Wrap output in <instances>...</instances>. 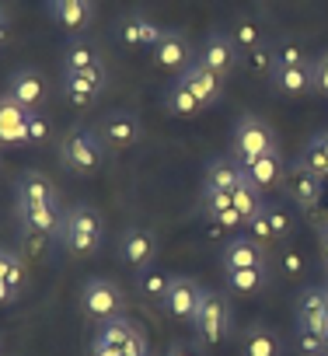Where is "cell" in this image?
Segmentation results:
<instances>
[{
	"instance_id": "8992f818",
	"label": "cell",
	"mask_w": 328,
	"mask_h": 356,
	"mask_svg": "<svg viewBox=\"0 0 328 356\" xmlns=\"http://www.w3.org/2000/svg\"><path fill=\"white\" fill-rule=\"evenodd\" d=\"M81 311L91 321H108V318H119L126 311V297L108 276H91L81 286Z\"/></svg>"
},
{
	"instance_id": "b9f144b4",
	"label": "cell",
	"mask_w": 328,
	"mask_h": 356,
	"mask_svg": "<svg viewBox=\"0 0 328 356\" xmlns=\"http://www.w3.org/2000/svg\"><path fill=\"white\" fill-rule=\"evenodd\" d=\"M297 349H300V356H307V353H325L321 332H311V328H300V325H297Z\"/></svg>"
},
{
	"instance_id": "c3c4849f",
	"label": "cell",
	"mask_w": 328,
	"mask_h": 356,
	"mask_svg": "<svg viewBox=\"0 0 328 356\" xmlns=\"http://www.w3.org/2000/svg\"><path fill=\"white\" fill-rule=\"evenodd\" d=\"M8 39V15H4V8H0V42Z\"/></svg>"
},
{
	"instance_id": "bcb514c9",
	"label": "cell",
	"mask_w": 328,
	"mask_h": 356,
	"mask_svg": "<svg viewBox=\"0 0 328 356\" xmlns=\"http://www.w3.org/2000/svg\"><path fill=\"white\" fill-rule=\"evenodd\" d=\"M318 255H321V266H328V224H321L318 231Z\"/></svg>"
},
{
	"instance_id": "f6af8a7d",
	"label": "cell",
	"mask_w": 328,
	"mask_h": 356,
	"mask_svg": "<svg viewBox=\"0 0 328 356\" xmlns=\"http://www.w3.org/2000/svg\"><path fill=\"white\" fill-rule=\"evenodd\" d=\"M210 349H203L199 342H172L164 356H206Z\"/></svg>"
},
{
	"instance_id": "ee69618b",
	"label": "cell",
	"mask_w": 328,
	"mask_h": 356,
	"mask_svg": "<svg viewBox=\"0 0 328 356\" xmlns=\"http://www.w3.org/2000/svg\"><path fill=\"white\" fill-rule=\"evenodd\" d=\"M245 234H248V238H255V241H262V245H276V241H272V231H269V220H265L262 213H259L255 220H248V224H245Z\"/></svg>"
},
{
	"instance_id": "9c48e42d",
	"label": "cell",
	"mask_w": 328,
	"mask_h": 356,
	"mask_svg": "<svg viewBox=\"0 0 328 356\" xmlns=\"http://www.w3.org/2000/svg\"><path fill=\"white\" fill-rule=\"evenodd\" d=\"M283 193H286V200H290L293 207L311 210V207H318L321 196H325V178H318L314 171H307V168L297 161V164L286 171V178H283Z\"/></svg>"
},
{
	"instance_id": "484cf974",
	"label": "cell",
	"mask_w": 328,
	"mask_h": 356,
	"mask_svg": "<svg viewBox=\"0 0 328 356\" xmlns=\"http://www.w3.org/2000/svg\"><path fill=\"white\" fill-rule=\"evenodd\" d=\"M56 200V186L42 171H22L15 182V203H53Z\"/></svg>"
},
{
	"instance_id": "7bdbcfd3",
	"label": "cell",
	"mask_w": 328,
	"mask_h": 356,
	"mask_svg": "<svg viewBox=\"0 0 328 356\" xmlns=\"http://www.w3.org/2000/svg\"><path fill=\"white\" fill-rule=\"evenodd\" d=\"M279 269H283V276H304V255L293 252V248H283L279 252Z\"/></svg>"
},
{
	"instance_id": "4dcf8cb0",
	"label": "cell",
	"mask_w": 328,
	"mask_h": 356,
	"mask_svg": "<svg viewBox=\"0 0 328 356\" xmlns=\"http://www.w3.org/2000/svg\"><path fill=\"white\" fill-rule=\"evenodd\" d=\"M269 266L262 269H231L227 273V290L231 293H241V297H252V293H262L269 286Z\"/></svg>"
},
{
	"instance_id": "7dc6e473",
	"label": "cell",
	"mask_w": 328,
	"mask_h": 356,
	"mask_svg": "<svg viewBox=\"0 0 328 356\" xmlns=\"http://www.w3.org/2000/svg\"><path fill=\"white\" fill-rule=\"evenodd\" d=\"M18 293H22V290H15L11 283L0 280V304H15V300H18Z\"/></svg>"
},
{
	"instance_id": "d6a6232c",
	"label": "cell",
	"mask_w": 328,
	"mask_h": 356,
	"mask_svg": "<svg viewBox=\"0 0 328 356\" xmlns=\"http://www.w3.org/2000/svg\"><path fill=\"white\" fill-rule=\"evenodd\" d=\"M231 200H234V210L241 213V220H245V224H248V220H255V217L262 213V207H265L262 189H259V186H252L248 178H245V182L231 193Z\"/></svg>"
},
{
	"instance_id": "1f68e13d",
	"label": "cell",
	"mask_w": 328,
	"mask_h": 356,
	"mask_svg": "<svg viewBox=\"0 0 328 356\" xmlns=\"http://www.w3.org/2000/svg\"><path fill=\"white\" fill-rule=\"evenodd\" d=\"M300 164H304L307 171H314L318 178H328V129L314 133V136L304 143V150H300Z\"/></svg>"
},
{
	"instance_id": "f907efd6",
	"label": "cell",
	"mask_w": 328,
	"mask_h": 356,
	"mask_svg": "<svg viewBox=\"0 0 328 356\" xmlns=\"http://www.w3.org/2000/svg\"><path fill=\"white\" fill-rule=\"evenodd\" d=\"M307 356H328V353H307Z\"/></svg>"
},
{
	"instance_id": "5b68a950",
	"label": "cell",
	"mask_w": 328,
	"mask_h": 356,
	"mask_svg": "<svg viewBox=\"0 0 328 356\" xmlns=\"http://www.w3.org/2000/svg\"><path fill=\"white\" fill-rule=\"evenodd\" d=\"M272 147H276V133H272V126H269L265 119H259V115L238 119L234 136H231V157H234L241 168L252 164L255 157H262V154L272 150Z\"/></svg>"
},
{
	"instance_id": "8fae6325",
	"label": "cell",
	"mask_w": 328,
	"mask_h": 356,
	"mask_svg": "<svg viewBox=\"0 0 328 356\" xmlns=\"http://www.w3.org/2000/svg\"><path fill=\"white\" fill-rule=\"evenodd\" d=\"M203 297H206V290L192 276H175V283H172V290H168V297H164L161 307H164V314H172L175 321H192L199 304H203Z\"/></svg>"
},
{
	"instance_id": "836d02e7",
	"label": "cell",
	"mask_w": 328,
	"mask_h": 356,
	"mask_svg": "<svg viewBox=\"0 0 328 356\" xmlns=\"http://www.w3.org/2000/svg\"><path fill=\"white\" fill-rule=\"evenodd\" d=\"M0 280L11 283L15 290H25L28 283V273H25V259L11 248H0Z\"/></svg>"
},
{
	"instance_id": "8d00e7d4",
	"label": "cell",
	"mask_w": 328,
	"mask_h": 356,
	"mask_svg": "<svg viewBox=\"0 0 328 356\" xmlns=\"http://www.w3.org/2000/svg\"><path fill=\"white\" fill-rule=\"evenodd\" d=\"M262 217L269 220V231H272V241H276V245L286 241V238L293 234V217L286 213V207H279V203H265V207H262Z\"/></svg>"
},
{
	"instance_id": "7402d4cb",
	"label": "cell",
	"mask_w": 328,
	"mask_h": 356,
	"mask_svg": "<svg viewBox=\"0 0 328 356\" xmlns=\"http://www.w3.org/2000/svg\"><path fill=\"white\" fill-rule=\"evenodd\" d=\"M245 178H248L252 186H259L262 193L272 189V186H279L283 178H286V161H283L279 147H272L262 157H255L252 164H245Z\"/></svg>"
},
{
	"instance_id": "d4e9b609",
	"label": "cell",
	"mask_w": 328,
	"mask_h": 356,
	"mask_svg": "<svg viewBox=\"0 0 328 356\" xmlns=\"http://www.w3.org/2000/svg\"><path fill=\"white\" fill-rule=\"evenodd\" d=\"M245 182V168L234 157H213L203 171V189H220V193H234Z\"/></svg>"
},
{
	"instance_id": "5bb4252c",
	"label": "cell",
	"mask_w": 328,
	"mask_h": 356,
	"mask_svg": "<svg viewBox=\"0 0 328 356\" xmlns=\"http://www.w3.org/2000/svg\"><path fill=\"white\" fill-rule=\"evenodd\" d=\"M220 266H224V273H231V269H262V266H269V248L262 241L248 238V234L231 238L220 252Z\"/></svg>"
},
{
	"instance_id": "cb8c5ba5",
	"label": "cell",
	"mask_w": 328,
	"mask_h": 356,
	"mask_svg": "<svg viewBox=\"0 0 328 356\" xmlns=\"http://www.w3.org/2000/svg\"><path fill=\"white\" fill-rule=\"evenodd\" d=\"M269 84H272L279 95L300 98V95H311V91H314V70H311V63H300V67H276V70L269 74Z\"/></svg>"
},
{
	"instance_id": "44dd1931",
	"label": "cell",
	"mask_w": 328,
	"mask_h": 356,
	"mask_svg": "<svg viewBox=\"0 0 328 356\" xmlns=\"http://www.w3.org/2000/svg\"><path fill=\"white\" fill-rule=\"evenodd\" d=\"M328 321V283L325 286H304L297 293V325L321 332Z\"/></svg>"
},
{
	"instance_id": "7c38bea8",
	"label": "cell",
	"mask_w": 328,
	"mask_h": 356,
	"mask_svg": "<svg viewBox=\"0 0 328 356\" xmlns=\"http://www.w3.org/2000/svg\"><path fill=\"white\" fill-rule=\"evenodd\" d=\"M15 217L18 224H28L49 238H63V224H67V210L60 207V200L53 203H15Z\"/></svg>"
},
{
	"instance_id": "d6986e66",
	"label": "cell",
	"mask_w": 328,
	"mask_h": 356,
	"mask_svg": "<svg viewBox=\"0 0 328 356\" xmlns=\"http://www.w3.org/2000/svg\"><path fill=\"white\" fill-rule=\"evenodd\" d=\"M179 81H186V88L210 108V105H217L220 98H224V77L220 74H213L206 63H199V60H192L182 74H179Z\"/></svg>"
},
{
	"instance_id": "277c9868",
	"label": "cell",
	"mask_w": 328,
	"mask_h": 356,
	"mask_svg": "<svg viewBox=\"0 0 328 356\" xmlns=\"http://www.w3.org/2000/svg\"><path fill=\"white\" fill-rule=\"evenodd\" d=\"M60 161L74 175H95L105 161V140L98 136V129L77 126L60 140Z\"/></svg>"
},
{
	"instance_id": "4316f807",
	"label": "cell",
	"mask_w": 328,
	"mask_h": 356,
	"mask_svg": "<svg viewBox=\"0 0 328 356\" xmlns=\"http://www.w3.org/2000/svg\"><path fill=\"white\" fill-rule=\"evenodd\" d=\"M241 356H283V339L279 332L265 325H252L241 335Z\"/></svg>"
},
{
	"instance_id": "30bf717a",
	"label": "cell",
	"mask_w": 328,
	"mask_h": 356,
	"mask_svg": "<svg viewBox=\"0 0 328 356\" xmlns=\"http://www.w3.org/2000/svg\"><path fill=\"white\" fill-rule=\"evenodd\" d=\"M196 60L206 63L213 74H220V77L227 81V74H234V67L241 63V49L234 46L231 32H210V35L203 39V49L196 53Z\"/></svg>"
},
{
	"instance_id": "e575fe53",
	"label": "cell",
	"mask_w": 328,
	"mask_h": 356,
	"mask_svg": "<svg viewBox=\"0 0 328 356\" xmlns=\"http://www.w3.org/2000/svg\"><path fill=\"white\" fill-rule=\"evenodd\" d=\"M49 234H42V231H35V227H28V224H18V255H25V259H42L46 255V248H49Z\"/></svg>"
},
{
	"instance_id": "816d5d0a",
	"label": "cell",
	"mask_w": 328,
	"mask_h": 356,
	"mask_svg": "<svg viewBox=\"0 0 328 356\" xmlns=\"http://www.w3.org/2000/svg\"><path fill=\"white\" fill-rule=\"evenodd\" d=\"M325 273H328V266H325Z\"/></svg>"
},
{
	"instance_id": "ac0fdd59",
	"label": "cell",
	"mask_w": 328,
	"mask_h": 356,
	"mask_svg": "<svg viewBox=\"0 0 328 356\" xmlns=\"http://www.w3.org/2000/svg\"><path fill=\"white\" fill-rule=\"evenodd\" d=\"M46 8L56 25H63L70 35H84L95 22V0H46Z\"/></svg>"
},
{
	"instance_id": "2e32d148",
	"label": "cell",
	"mask_w": 328,
	"mask_h": 356,
	"mask_svg": "<svg viewBox=\"0 0 328 356\" xmlns=\"http://www.w3.org/2000/svg\"><path fill=\"white\" fill-rule=\"evenodd\" d=\"M115 39L133 49H157V42L164 39V29L157 22H150L147 15H126L115 25Z\"/></svg>"
},
{
	"instance_id": "6da1fadb",
	"label": "cell",
	"mask_w": 328,
	"mask_h": 356,
	"mask_svg": "<svg viewBox=\"0 0 328 356\" xmlns=\"http://www.w3.org/2000/svg\"><path fill=\"white\" fill-rule=\"evenodd\" d=\"M91 356H154L143 328L129 321L126 314L98 321L95 339H91Z\"/></svg>"
},
{
	"instance_id": "52a82bcc",
	"label": "cell",
	"mask_w": 328,
	"mask_h": 356,
	"mask_svg": "<svg viewBox=\"0 0 328 356\" xmlns=\"http://www.w3.org/2000/svg\"><path fill=\"white\" fill-rule=\"evenodd\" d=\"M98 136H101L105 147H112V150H129V147H136L140 136H143L140 115H136L133 108H112V112L101 115Z\"/></svg>"
},
{
	"instance_id": "603a6c76",
	"label": "cell",
	"mask_w": 328,
	"mask_h": 356,
	"mask_svg": "<svg viewBox=\"0 0 328 356\" xmlns=\"http://www.w3.org/2000/svg\"><path fill=\"white\" fill-rule=\"evenodd\" d=\"M199 213L213 224H220L224 231H234V227H245L241 213L234 210V200L231 193H220V189H203V200H199Z\"/></svg>"
},
{
	"instance_id": "60d3db41",
	"label": "cell",
	"mask_w": 328,
	"mask_h": 356,
	"mask_svg": "<svg viewBox=\"0 0 328 356\" xmlns=\"http://www.w3.org/2000/svg\"><path fill=\"white\" fill-rule=\"evenodd\" d=\"M311 70H314V95L328 98V49L311 60Z\"/></svg>"
},
{
	"instance_id": "83f0119b",
	"label": "cell",
	"mask_w": 328,
	"mask_h": 356,
	"mask_svg": "<svg viewBox=\"0 0 328 356\" xmlns=\"http://www.w3.org/2000/svg\"><path fill=\"white\" fill-rule=\"evenodd\" d=\"M164 108H168L172 115H179V119H196L206 105L186 88V81L175 77V81L168 84V91H164Z\"/></svg>"
},
{
	"instance_id": "3957f363",
	"label": "cell",
	"mask_w": 328,
	"mask_h": 356,
	"mask_svg": "<svg viewBox=\"0 0 328 356\" xmlns=\"http://www.w3.org/2000/svg\"><path fill=\"white\" fill-rule=\"evenodd\" d=\"M192 328H196V342L203 349H217L220 342L231 339V328H234V318H231V300L227 293L220 290H206L196 318H192Z\"/></svg>"
},
{
	"instance_id": "74e56055",
	"label": "cell",
	"mask_w": 328,
	"mask_h": 356,
	"mask_svg": "<svg viewBox=\"0 0 328 356\" xmlns=\"http://www.w3.org/2000/svg\"><path fill=\"white\" fill-rule=\"evenodd\" d=\"M231 39H234V46H238L241 53H248V49L262 46V29H259V22H252V18H241V22L234 25Z\"/></svg>"
},
{
	"instance_id": "7a4b0ae2",
	"label": "cell",
	"mask_w": 328,
	"mask_h": 356,
	"mask_svg": "<svg viewBox=\"0 0 328 356\" xmlns=\"http://www.w3.org/2000/svg\"><path fill=\"white\" fill-rule=\"evenodd\" d=\"M101 238H105V227H101V213L88 203H77L67 210V224H63V248L77 259H88L101 248Z\"/></svg>"
},
{
	"instance_id": "9a60e30c",
	"label": "cell",
	"mask_w": 328,
	"mask_h": 356,
	"mask_svg": "<svg viewBox=\"0 0 328 356\" xmlns=\"http://www.w3.org/2000/svg\"><path fill=\"white\" fill-rule=\"evenodd\" d=\"M8 95H11L18 105H25L28 112H42L49 88H46V77H42L39 70L22 67V70L11 74V81H8Z\"/></svg>"
},
{
	"instance_id": "f35d334b",
	"label": "cell",
	"mask_w": 328,
	"mask_h": 356,
	"mask_svg": "<svg viewBox=\"0 0 328 356\" xmlns=\"http://www.w3.org/2000/svg\"><path fill=\"white\" fill-rule=\"evenodd\" d=\"M272 60H276V67H300V63H311V56L304 53V46H297V42H290V39H283V42L272 46Z\"/></svg>"
},
{
	"instance_id": "4fadbf2b",
	"label": "cell",
	"mask_w": 328,
	"mask_h": 356,
	"mask_svg": "<svg viewBox=\"0 0 328 356\" xmlns=\"http://www.w3.org/2000/svg\"><path fill=\"white\" fill-rule=\"evenodd\" d=\"M105 67H95V70H77V74H63V95L77 105V108H91L101 91H105Z\"/></svg>"
},
{
	"instance_id": "f1b7e54d",
	"label": "cell",
	"mask_w": 328,
	"mask_h": 356,
	"mask_svg": "<svg viewBox=\"0 0 328 356\" xmlns=\"http://www.w3.org/2000/svg\"><path fill=\"white\" fill-rule=\"evenodd\" d=\"M95 67H105L101 53L84 42V39H70L67 49H63V74H77V70H95Z\"/></svg>"
},
{
	"instance_id": "681fc988",
	"label": "cell",
	"mask_w": 328,
	"mask_h": 356,
	"mask_svg": "<svg viewBox=\"0 0 328 356\" xmlns=\"http://www.w3.org/2000/svg\"><path fill=\"white\" fill-rule=\"evenodd\" d=\"M321 342H325V353H328V321H325V328H321Z\"/></svg>"
},
{
	"instance_id": "ba28073f",
	"label": "cell",
	"mask_w": 328,
	"mask_h": 356,
	"mask_svg": "<svg viewBox=\"0 0 328 356\" xmlns=\"http://www.w3.org/2000/svg\"><path fill=\"white\" fill-rule=\"evenodd\" d=\"M154 259H157V234L150 227H143V224L126 227V234L119 241V262L136 269V273H143V269L154 266Z\"/></svg>"
},
{
	"instance_id": "ffe728a7",
	"label": "cell",
	"mask_w": 328,
	"mask_h": 356,
	"mask_svg": "<svg viewBox=\"0 0 328 356\" xmlns=\"http://www.w3.org/2000/svg\"><path fill=\"white\" fill-rule=\"evenodd\" d=\"M154 60H157L161 67H168V70H179V74H182V70L196 60L189 35H186V32H179V29H164V39L157 42Z\"/></svg>"
},
{
	"instance_id": "f546056e",
	"label": "cell",
	"mask_w": 328,
	"mask_h": 356,
	"mask_svg": "<svg viewBox=\"0 0 328 356\" xmlns=\"http://www.w3.org/2000/svg\"><path fill=\"white\" fill-rule=\"evenodd\" d=\"M172 283H175V276L172 273H161V269H143L140 276H136V293H140V300H147V304H164V297H168V290H172Z\"/></svg>"
},
{
	"instance_id": "d590c367",
	"label": "cell",
	"mask_w": 328,
	"mask_h": 356,
	"mask_svg": "<svg viewBox=\"0 0 328 356\" xmlns=\"http://www.w3.org/2000/svg\"><path fill=\"white\" fill-rule=\"evenodd\" d=\"M241 67L248 70V74H255V77H269L272 70H276V60H272V46H255V49H248V53H241Z\"/></svg>"
},
{
	"instance_id": "ab89813d",
	"label": "cell",
	"mask_w": 328,
	"mask_h": 356,
	"mask_svg": "<svg viewBox=\"0 0 328 356\" xmlns=\"http://www.w3.org/2000/svg\"><path fill=\"white\" fill-rule=\"evenodd\" d=\"M49 119L42 115V112H28V147H39V143H46L49 140Z\"/></svg>"
},
{
	"instance_id": "e0dca14e",
	"label": "cell",
	"mask_w": 328,
	"mask_h": 356,
	"mask_svg": "<svg viewBox=\"0 0 328 356\" xmlns=\"http://www.w3.org/2000/svg\"><path fill=\"white\" fill-rule=\"evenodd\" d=\"M0 143L28 147V108L18 105L8 91L0 95Z\"/></svg>"
}]
</instances>
